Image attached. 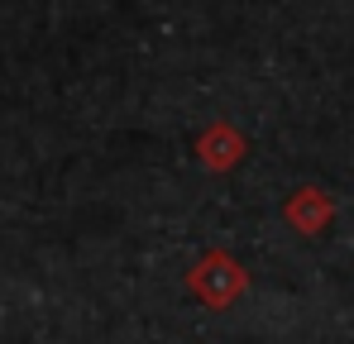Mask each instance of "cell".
<instances>
[{
  "label": "cell",
  "mask_w": 354,
  "mask_h": 344,
  "mask_svg": "<svg viewBox=\"0 0 354 344\" xmlns=\"http://www.w3.org/2000/svg\"><path fill=\"white\" fill-rule=\"evenodd\" d=\"M244 153H249V139L239 134L230 120H211L201 134H196V163L206 172H230L244 163Z\"/></svg>",
  "instance_id": "obj_2"
},
{
  "label": "cell",
  "mask_w": 354,
  "mask_h": 344,
  "mask_svg": "<svg viewBox=\"0 0 354 344\" xmlns=\"http://www.w3.org/2000/svg\"><path fill=\"white\" fill-rule=\"evenodd\" d=\"M187 292H192L201 306L225 311V306H235L239 296L249 292V268L239 263L235 254H225V249H206V254L192 263V273H187Z\"/></svg>",
  "instance_id": "obj_1"
},
{
  "label": "cell",
  "mask_w": 354,
  "mask_h": 344,
  "mask_svg": "<svg viewBox=\"0 0 354 344\" xmlns=\"http://www.w3.org/2000/svg\"><path fill=\"white\" fill-rule=\"evenodd\" d=\"M283 220H288L297 234H326L330 220H335V201H330L321 187H297L292 196L283 201Z\"/></svg>",
  "instance_id": "obj_3"
}]
</instances>
